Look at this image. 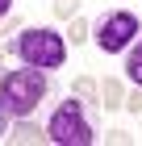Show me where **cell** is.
I'll use <instances>...</instances> for the list:
<instances>
[{"mask_svg": "<svg viewBox=\"0 0 142 146\" xmlns=\"http://www.w3.org/2000/svg\"><path fill=\"white\" fill-rule=\"evenodd\" d=\"M9 50L25 67H42V71H55L67 63V38L59 29H50V25H25Z\"/></svg>", "mask_w": 142, "mask_h": 146, "instance_id": "cell-2", "label": "cell"}, {"mask_svg": "<svg viewBox=\"0 0 142 146\" xmlns=\"http://www.w3.org/2000/svg\"><path fill=\"white\" fill-rule=\"evenodd\" d=\"M125 75L134 79V88H142V38L130 42V54H125Z\"/></svg>", "mask_w": 142, "mask_h": 146, "instance_id": "cell-7", "label": "cell"}, {"mask_svg": "<svg viewBox=\"0 0 142 146\" xmlns=\"http://www.w3.org/2000/svg\"><path fill=\"white\" fill-rule=\"evenodd\" d=\"M88 34H92V25H88L84 17H71V46H79V42H88Z\"/></svg>", "mask_w": 142, "mask_h": 146, "instance_id": "cell-9", "label": "cell"}, {"mask_svg": "<svg viewBox=\"0 0 142 146\" xmlns=\"http://www.w3.org/2000/svg\"><path fill=\"white\" fill-rule=\"evenodd\" d=\"M46 138L59 142V146H88V142H96V125H92V117H88V109H84L79 96H75V100L67 96V100L50 113Z\"/></svg>", "mask_w": 142, "mask_h": 146, "instance_id": "cell-3", "label": "cell"}, {"mask_svg": "<svg viewBox=\"0 0 142 146\" xmlns=\"http://www.w3.org/2000/svg\"><path fill=\"white\" fill-rule=\"evenodd\" d=\"M55 17H63V21L79 17V0H55Z\"/></svg>", "mask_w": 142, "mask_h": 146, "instance_id": "cell-10", "label": "cell"}, {"mask_svg": "<svg viewBox=\"0 0 142 146\" xmlns=\"http://www.w3.org/2000/svg\"><path fill=\"white\" fill-rule=\"evenodd\" d=\"M138 34H142V21L134 17L130 9H109L96 25H92V38H96L100 54H121Z\"/></svg>", "mask_w": 142, "mask_h": 146, "instance_id": "cell-4", "label": "cell"}, {"mask_svg": "<svg viewBox=\"0 0 142 146\" xmlns=\"http://www.w3.org/2000/svg\"><path fill=\"white\" fill-rule=\"evenodd\" d=\"M121 104H125L130 113H142V88H134V92H130V96H125Z\"/></svg>", "mask_w": 142, "mask_h": 146, "instance_id": "cell-11", "label": "cell"}, {"mask_svg": "<svg viewBox=\"0 0 142 146\" xmlns=\"http://www.w3.org/2000/svg\"><path fill=\"white\" fill-rule=\"evenodd\" d=\"M9 138H13L17 146H33V142H42V138H46V129H38L29 117H17V129H13Z\"/></svg>", "mask_w": 142, "mask_h": 146, "instance_id": "cell-6", "label": "cell"}, {"mask_svg": "<svg viewBox=\"0 0 142 146\" xmlns=\"http://www.w3.org/2000/svg\"><path fill=\"white\" fill-rule=\"evenodd\" d=\"M55 92L50 75L42 67H17V71H4L0 75V96H4V109L9 117H33L38 104Z\"/></svg>", "mask_w": 142, "mask_h": 146, "instance_id": "cell-1", "label": "cell"}, {"mask_svg": "<svg viewBox=\"0 0 142 146\" xmlns=\"http://www.w3.org/2000/svg\"><path fill=\"white\" fill-rule=\"evenodd\" d=\"M71 96H79V100H100V84L88 79V75H79L75 84H71Z\"/></svg>", "mask_w": 142, "mask_h": 146, "instance_id": "cell-8", "label": "cell"}, {"mask_svg": "<svg viewBox=\"0 0 142 146\" xmlns=\"http://www.w3.org/2000/svg\"><path fill=\"white\" fill-rule=\"evenodd\" d=\"M9 13H13V0H0V21H4Z\"/></svg>", "mask_w": 142, "mask_h": 146, "instance_id": "cell-14", "label": "cell"}, {"mask_svg": "<svg viewBox=\"0 0 142 146\" xmlns=\"http://www.w3.org/2000/svg\"><path fill=\"white\" fill-rule=\"evenodd\" d=\"M4 121H9V109H4V96H0V138H4Z\"/></svg>", "mask_w": 142, "mask_h": 146, "instance_id": "cell-13", "label": "cell"}, {"mask_svg": "<svg viewBox=\"0 0 142 146\" xmlns=\"http://www.w3.org/2000/svg\"><path fill=\"white\" fill-rule=\"evenodd\" d=\"M4 54H9V46H0V63H4ZM0 75H4V67H0Z\"/></svg>", "mask_w": 142, "mask_h": 146, "instance_id": "cell-15", "label": "cell"}, {"mask_svg": "<svg viewBox=\"0 0 142 146\" xmlns=\"http://www.w3.org/2000/svg\"><path fill=\"white\" fill-rule=\"evenodd\" d=\"M121 100H125V88H121V79L105 75V84H100V109H121Z\"/></svg>", "mask_w": 142, "mask_h": 146, "instance_id": "cell-5", "label": "cell"}, {"mask_svg": "<svg viewBox=\"0 0 142 146\" xmlns=\"http://www.w3.org/2000/svg\"><path fill=\"white\" fill-rule=\"evenodd\" d=\"M105 142H130V134H121V129H109V134H105Z\"/></svg>", "mask_w": 142, "mask_h": 146, "instance_id": "cell-12", "label": "cell"}]
</instances>
